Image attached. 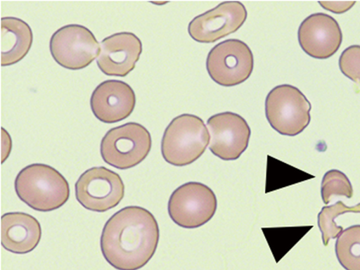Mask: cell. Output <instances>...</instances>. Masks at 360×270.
<instances>
[{
	"label": "cell",
	"instance_id": "44dd1931",
	"mask_svg": "<svg viewBox=\"0 0 360 270\" xmlns=\"http://www.w3.org/2000/svg\"><path fill=\"white\" fill-rule=\"evenodd\" d=\"M356 2H319L323 8L333 11L337 14L345 13L346 11L352 8Z\"/></svg>",
	"mask_w": 360,
	"mask_h": 270
},
{
	"label": "cell",
	"instance_id": "52a82bcc",
	"mask_svg": "<svg viewBox=\"0 0 360 270\" xmlns=\"http://www.w3.org/2000/svg\"><path fill=\"white\" fill-rule=\"evenodd\" d=\"M208 75L219 86H238L248 80L253 71L255 59L248 45L240 39L219 43L208 53Z\"/></svg>",
	"mask_w": 360,
	"mask_h": 270
},
{
	"label": "cell",
	"instance_id": "9c48e42d",
	"mask_svg": "<svg viewBox=\"0 0 360 270\" xmlns=\"http://www.w3.org/2000/svg\"><path fill=\"white\" fill-rule=\"evenodd\" d=\"M76 198L86 210L105 212L120 204L125 195L120 174L104 167H92L79 177L75 184Z\"/></svg>",
	"mask_w": 360,
	"mask_h": 270
},
{
	"label": "cell",
	"instance_id": "2e32d148",
	"mask_svg": "<svg viewBox=\"0 0 360 270\" xmlns=\"http://www.w3.org/2000/svg\"><path fill=\"white\" fill-rule=\"evenodd\" d=\"M33 34L26 22L15 17L1 20V65L18 63L30 52Z\"/></svg>",
	"mask_w": 360,
	"mask_h": 270
},
{
	"label": "cell",
	"instance_id": "d6986e66",
	"mask_svg": "<svg viewBox=\"0 0 360 270\" xmlns=\"http://www.w3.org/2000/svg\"><path fill=\"white\" fill-rule=\"evenodd\" d=\"M323 201L328 205L334 196L352 198L353 188L346 174L339 170H330L325 174L321 188Z\"/></svg>",
	"mask_w": 360,
	"mask_h": 270
},
{
	"label": "cell",
	"instance_id": "ba28073f",
	"mask_svg": "<svg viewBox=\"0 0 360 270\" xmlns=\"http://www.w3.org/2000/svg\"><path fill=\"white\" fill-rule=\"evenodd\" d=\"M49 48L56 63L70 70L84 69L101 53V45L94 33L78 25H66L54 32Z\"/></svg>",
	"mask_w": 360,
	"mask_h": 270
},
{
	"label": "cell",
	"instance_id": "5b68a950",
	"mask_svg": "<svg viewBox=\"0 0 360 270\" xmlns=\"http://www.w3.org/2000/svg\"><path fill=\"white\" fill-rule=\"evenodd\" d=\"M311 105L300 89L281 84L269 93L266 100L267 120L276 131L296 136L311 122Z\"/></svg>",
	"mask_w": 360,
	"mask_h": 270
},
{
	"label": "cell",
	"instance_id": "30bf717a",
	"mask_svg": "<svg viewBox=\"0 0 360 270\" xmlns=\"http://www.w3.org/2000/svg\"><path fill=\"white\" fill-rule=\"evenodd\" d=\"M210 149L224 161L239 159L248 148L251 129L245 118L233 112L212 116L207 122Z\"/></svg>",
	"mask_w": 360,
	"mask_h": 270
},
{
	"label": "cell",
	"instance_id": "8fae6325",
	"mask_svg": "<svg viewBox=\"0 0 360 270\" xmlns=\"http://www.w3.org/2000/svg\"><path fill=\"white\" fill-rule=\"evenodd\" d=\"M246 19L247 11L243 4L224 2L191 20L189 35L197 42L214 43L238 31Z\"/></svg>",
	"mask_w": 360,
	"mask_h": 270
},
{
	"label": "cell",
	"instance_id": "ffe728a7",
	"mask_svg": "<svg viewBox=\"0 0 360 270\" xmlns=\"http://www.w3.org/2000/svg\"><path fill=\"white\" fill-rule=\"evenodd\" d=\"M339 65L343 75L360 84V45H352L343 51Z\"/></svg>",
	"mask_w": 360,
	"mask_h": 270
},
{
	"label": "cell",
	"instance_id": "6da1fadb",
	"mask_svg": "<svg viewBox=\"0 0 360 270\" xmlns=\"http://www.w3.org/2000/svg\"><path fill=\"white\" fill-rule=\"evenodd\" d=\"M159 240V224L153 214L142 207L128 206L107 221L100 244L111 266L139 270L153 257Z\"/></svg>",
	"mask_w": 360,
	"mask_h": 270
},
{
	"label": "cell",
	"instance_id": "9a60e30c",
	"mask_svg": "<svg viewBox=\"0 0 360 270\" xmlns=\"http://www.w3.org/2000/svg\"><path fill=\"white\" fill-rule=\"evenodd\" d=\"M1 223L2 246L7 251L26 255L35 250L41 241V224L30 214L6 213Z\"/></svg>",
	"mask_w": 360,
	"mask_h": 270
},
{
	"label": "cell",
	"instance_id": "5bb4252c",
	"mask_svg": "<svg viewBox=\"0 0 360 270\" xmlns=\"http://www.w3.org/2000/svg\"><path fill=\"white\" fill-rule=\"evenodd\" d=\"M136 104V96L126 82L108 80L101 83L90 98L93 114L104 123L112 124L131 116Z\"/></svg>",
	"mask_w": 360,
	"mask_h": 270
},
{
	"label": "cell",
	"instance_id": "7a4b0ae2",
	"mask_svg": "<svg viewBox=\"0 0 360 270\" xmlns=\"http://www.w3.org/2000/svg\"><path fill=\"white\" fill-rule=\"evenodd\" d=\"M15 193L32 210L49 212L64 206L70 199V184L55 168L34 163L20 172L15 180Z\"/></svg>",
	"mask_w": 360,
	"mask_h": 270
},
{
	"label": "cell",
	"instance_id": "7c38bea8",
	"mask_svg": "<svg viewBox=\"0 0 360 270\" xmlns=\"http://www.w3.org/2000/svg\"><path fill=\"white\" fill-rule=\"evenodd\" d=\"M297 37L304 52L315 59L330 58L342 41L339 24L333 17L324 13H315L304 20Z\"/></svg>",
	"mask_w": 360,
	"mask_h": 270
},
{
	"label": "cell",
	"instance_id": "e0dca14e",
	"mask_svg": "<svg viewBox=\"0 0 360 270\" xmlns=\"http://www.w3.org/2000/svg\"><path fill=\"white\" fill-rule=\"evenodd\" d=\"M338 261L346 270H360V225L342 231L335 243Z\"/></svg>",
	"mask_w": 360,
	"mask_h": 270
},
{
	"label": "cell",
	"instance_id": "4fadbf2b",
	"mask_svg": "<svg viewBox=\"0 0 360 270\" xmlns=\"http://www.w3.org/2000/svg\"><path fill=\"white\" fill-rule=\"evenodd\" d=\"M97 64L107 76L125 77L134 70L143 52V44L132 32H120L101 42Z\"/></svg>",
	"mask_w": 360,
	"mask_h": 270
},
{
	"label": "cell",
	"instance_id": "3957f363",
	"mask_svg": "<svg viewBox=\"0 0 360 270\" xmlns=\"http://www.w3.org/2000/svg\"><path fill=\"white\" fill-rule=\"evenodd\" d=\"M210 142V133L200 117L179 115L174 118L163 134L162 155L173 166H188L205 153Z\"/></svg>",
	"mask_w": 360,
	"mask_h": 270
},
{
	"label": "cell",
	"instance_id": "8992f818",
	"mask_svg": "<svg viewBox=\"0 0 360 270\" xmlns=\"http://www.w3.org/2000/svg\"><path fill=\"white\" fill-rule=\"evenodd\" d=\"M168 213L172 221L184 229L202 226L215 215V193L201 183L190 182L174 191L168 201Z\"/></svg>",
	"mask_w": 360,
	"mask_h": 270
},
{
	"label": "cell",
	"instance_id": "ac0fdd59",
	"mask_svg": "<svg viewBox=\"0 0 360 270\" xmlns=\"http://www.w3.org/2000/svg\"><path fill=\"white\" fill-rule=\"evenodd\" d=\"M347 212L360 213V204L348 207L342 201H338L335 205L325 206L318 216V224L323 236L325 246L328 245L330 239H335L342 233V228L338 226L335 219Z\"/></svg>",
	"mask_w": 360,
	"mask_h": 270
},
{
	"label": "cell",
	"instance_id": "277c9868",
	"mask_svg": "<svg viewBox=\"0 0 360 270\" xmlns=\"http://www.w3.org/2000/svg\"><path fill=\"white\" fill-rule=\"evenodd\" d=\"M150 132L141 124L129 122L112 128L101 140V155L103 161L120 170L136 167L150 153Z\"/></svg>",
	"mask_w": 360,
	"mask_h": 270
}]
</instances>
